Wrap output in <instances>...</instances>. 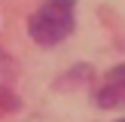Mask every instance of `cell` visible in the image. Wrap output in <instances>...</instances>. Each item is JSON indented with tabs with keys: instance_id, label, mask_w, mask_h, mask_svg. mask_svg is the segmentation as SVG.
Listing matches in <instances>:
<instances>
[{
	"instance_id": "obj_1",
	"label": "cell",
	"mask_w": 125,
	"mask_h": 122,
	"mask_svg": "<svg viewBox=\"0 0 125 122\" xmlns=\"http://www.w3.org/2000/svg\"><path fill=\"white\" fill-rule=\"evenodd\" d=\"M73 6H76V0H46L28 21L31 40H37L40 46L61 43L73 30Z\"/></svg>"
},
{
	"instance_id": "obj_2",
	"label": "cell",
	"mask_w": 125,
	"mask_h": 122,
	"mask_svg": "<svg viewBox=\"0 0 125 122\" xmlns=\"http://www.w3.org/2000/svg\"><path fill=\"white\" fill-rule=\"evenodd\" d=\"M98 107H125V64L113 67L104 79V85L98 89Z\"/></svg>"
},
{
	"instance_id": "obj_3",
	"label": "cell",
	"mask_w": 125,
	"mask_h": 122,
	"mask_svg": "<svg viewBox=\"0 0 125 122\" xmlns=\"http://www.w3.org/2000/svg\"><path fill=\"white\" fill-rule=\"evenodd\" d=\"M119 122H125V119H119Z\"/></svg>"
}]
</instances>
